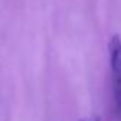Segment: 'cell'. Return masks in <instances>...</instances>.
<instances>
[{
	"instance_id": "obj_1",
	"label": "cell",
	"mask_w": 121,
	"mask_h": 121,
	"mask_svg": "<svg viewBox=\"0 0 121 121\" xmlns=\"http://www.w3.org/2000/svg\"><path fill=\"white\" fill-rule=\"evenodd\" d=\"M109 61L113 83V100L118 117H121V39L113 35L109 41Z\"/></svg>"
}]
</instances>
